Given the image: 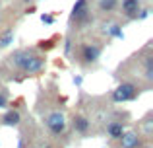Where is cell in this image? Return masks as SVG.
Masks as SVG:
<instances>
[{
  "label": "cell",
  "mask_w": 153,
  "mask_h": 148,
  "mask_svg": "<svg viewBox=\"0 0 153 148\" xmlns=\"http://www.w3.org/2000/svg\"><path fill=\"white\" fill-rule=\"evenodd\" d=\"M101 51H103V47L97 45V43H83L79 47V62L83 66H89L93 62H97V59L101 57Z\"/></svg>",
  "instance_id": "2"
},
{
  "label": "cell",
  "mask_w": 153,
  "mask_h": 148,
  "mask_svg": "<svg viewBox=\"0 0 153 148\" xmlns=\"http://www.w3.org/2000/svg\"><path fill=\"white\" fill-rule=\"evenodd\" d=\"M72 125H74V129L78 131V133H87V131H89L91 121H89V119H85V117H82V115H78V117H74Z\"/></svg>",
  "instance_id": "9"
},
{
  "label": "cell",
  "mask_w": 153,
  "mask_h": 148,
  "mask_svg": "<svg viewBox=\"0 0 153 148\" xmlns=\"http://www.w3.org/2000/svg\"><path fill=\"white\" fill-rule=\"evenodd\" d=\"M45 123L51 129L52 134H62L64 129H66V119H64V115L60 113V111H52L51 115H47Z\"/></svg>",
  "instance_id": "5"
},
{
  "label": "cell",
  "mask_w": 153,
  "mask_h": 148,
  "mask_svg": "<svg viewBox=\"0 0 153 148\" xmlns=\"http://www.w3.org/2000/svg\"><path fill=\"white\" fill-rule=\"evenodd\" d=\"M8 59H10V65H14L16 68H19L25 74H35L45 66V59H43L41 55H35V53L25 51V49L16 51V53L10 55Z\"/></svg>",
  "instance_id": "1"
},
{
  "label": "cell",
  "mask_w": 153,
  "mask_h": 148,
  "mask_svg": "<svg viewBox=\"0 0 153 148\" xmlns=\"http://www.w3.org/2000/svg\"><path fill=\"white\" fill-rule=\"evenodd\" d=\"M41 20H43V23H52L54 22V18H52V16H47V14H43Z\"/></svg>",
  "instance_id": "15"
},
{
  "label": "cell",
  "mask_w": 153,
  "mask_h": 148,
  "mask_svg": "<svg viewBox=\"0 0 153 148\" xmlns=\"http://www.w3.org/2000/svg\"><path fill=\"white\" fill-rule=\"evenodd\" d=\"M122 16H126L128 20H136L138 12L142 10V0H122Z\"/></svg>",
  "instance_id": "6"
},
{
  "label": "cell",
  "mask_w": 153,
  "mask_h": 148,
  "mask_svg": "<svg viewBox=\"0 0 153 148\" xmlns=\"http://www.w3.org/2000/svg\"><path fill=\"white\" fill-rule=\"evenodd\" d=\"M19 119H22V117H19V113H18V111H8V113L4 115V119H2V121L6 123V125H18V123H19Z\"/></svg>",
  "instance_id": "11"
},
{
  "label": "cell",
  "mask_w": 153,
  "mask_h": 148,
  "mask_svg": "<svg viewBox=\"0 0 153 148\" xmlns=\"http://www.w3.org/2000/svg\"><path fill=\"white\" fill-rule=\"evenodd\" d=\"M91 18V10H89V4H87V0H78V2L74 4V8H72V14H70V22L72 23H78V26H83V23H87Z\"/></svg>",
  "instance_id": "3"
},
{
  "label": "cell",
  "mask_w": 153,
  "mask_h": 148,
  "mask_svg": "<svg viewBox=\"0 0 153 148\" xmlns=\"http://www.w3.org/2000/svg\"><path fill=\"white\" fill-rule=\"evenodd\" d=\"M0 23H2V12H0Z\"/></svg>",
  "instance_id": "17"
},
{
  "label": "cell",
  "mask_w": 153,
  "mask_h": 148,
  "mask_svg": "<svg viewBox=\"0 0 153 148\" xmlns=\"http://www.w3.org/2000/svg\"><path fill=\"white\" fill-rule=\"evenodd\" d=\"M138 92H140L138 86H134V84H130V82H124L112 92V101H116V103L130 101V99H134L136 95H138Z\"/></svg>",
  "instance_id": "4"
},
{
  "label": "cell",
  "mask_w": 153,
  "mask_h": 148,
  "mask_svg": "<svg viewBox=\"0 0 153 148\" xmlns=\"http://www.w3.org/2000/svg\"><path fill=\"white\" fill-rule=\"evenodd\" d=\"M14 41V31L12 29H8L4 35H0V49H4V47H8L10 43Z\"/></svg>",
  "instance_id": "12"
},
{
  "label": "cell",
  "mask_w": 153,
  "mask_h": 148,
  "mask_svg": "<svg viewBox=\"0 0 153 148\" xmlns=\"http://www.w3.org/2000/svg\"><path fill=\"white\" fill-rule=\"evenodd\" d=\"M116 6H118V0H97V10L103 12V14L116 10Z\"/></svg>",
  "instance_id": "10"
},
{
  "label": "cell",
  "mask_w": 153,
  "mask_h": 148,
  "mask_svg": "<svg viewBox=\"0 0 153 148\" xmlns=\"http://www.w3.org/2000/svg\"><path fill=\"white\" fill-rule=\"evenodd\" d=\"M8 105V99H6V92L0 94V107H6Z\"/></svg>",
  "instance_id": "14"
},
{
  "label": "cell",
  "mask_w": 153,
  "mask_h": 148,
  "mask_svg": "<svg viewBox=\"0 0 153 148\" xmlns=\"http://www.w3.org/2000/svg\"><path fill=\"white\" fill-rule=\"evenodd\" d=\"M23 2H25V4H29V2H33V0H23Z\"/></svg>",
  "instance_id": "16"
},
{
  "label": "cell",
  "mask_w": 153,
  "mask_h": 148,
  "mask_svg": "<svg viewBox=\"0 0 153 148\" xmlns=\"http://www.w3.org/2000/svg\"><path fill=\"white\" fill-rule=\"evenodd\" d=\"M142 146V140H140V134L138 133H126L124 131L122 137H120V148H140Z\"/></svg>",
  "instance_id": "7"
},
{
  "label": "cell",
  "mask_w": 153,
  "mask_h": 148,
  "mask_svg": "<svg viewBox=\"0 0 153 148\" xmlns=\"http://www.w3.org/2000/svg\"><path fill=\"white\" fill-rule=\"evenodd\" d=\"M151 125H153V121H151V115H149V117H146V119H143V133H146V138H149L151 137Z\"/></svg>",
  "instance_id": "13"
},
{
  "label": "cell",
  "mask_w": 153,
  "mask_h": 148,
  "mask_svg": "<svg viewBox=\"0 0 153 148\" xmlns=\"http://www.w3.org/2000/svg\"><path fill=\"white\" fill-rule=\"evenodd\" d=\"M107 133H108V137H111V138H120V137H122V133H124V125L120 121H112V123H108V125H107Z\"/></svg>",
  "instance_id": "8"
}]
</instances>
